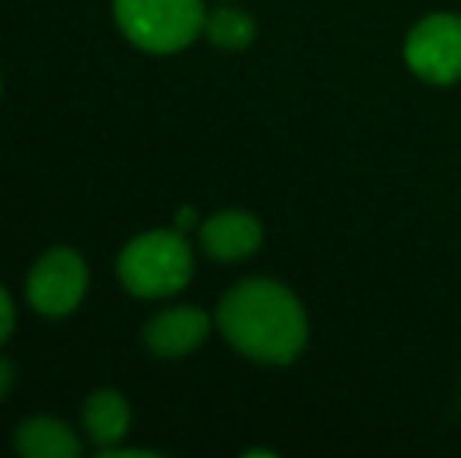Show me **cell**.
Listing matches in <instances>:
<instances>
[{
  "mask_svg": "<svg viewBox=\"0 0 461 458\" xmlns=\"http://www.w3.org/2000/svg\"><path fill=\"white\" fill-rule=\"evenodd\" d=\"M13 324H16V311H13V299L4 286H0V343H6L13 333Z\"/></svg>",
  "mask_w": 461,
  "mask_h": 458,
  "instance_id": "8fae6325",
  "label": "cell"
},
{
  "mask_svg": "<svg viewBox=\"0 0 461 458\" xmlns=\"http://www.w3.org/2000/svg\"><path fill=\"white\" fill-rule=\"evenodd\" d=\"M264 242V227L245 211H220L201 227V248L213 261H245Z\"/></svg>",
  "mask_w": 461,
  "mask_h": 458,
  "instance_id": "52a82bcc",
  "label": "cell"
},
{
  "mask_svg": "<svg viewBox=\"0 0 461 458\" xmlns=\"http://www.w3.org/2000/svg\"><path fill=\"white\" fill-rule=\"evenodd\" d=\"M13 380H16V367H13V361L0 358V399L13 390Z\"/></svg>",
  "mask_w": 461,
  "mask_h": 458,
  "instance_id": "7c38bea8",
  "label": "cell"
},
{
  "mask_svg": "<svg viewBox=\"0 0 461 458\" xmlns=\"http://www.w3.org/2000/svg\"><path fill=\"white\" fill-rule=\"evenodd\" d=\"M217 324L226 343L261 364H289L308 343V318L298 299L276 280H245L223 295Z\"/></svg>",
  "mask_w": 461,
  "mask_h": 458,
  "instance_id": "6da1fadb",
  "label": "cell"
},
{
  "mask_svg": "<svg viewBox=\"0 0 461 458\" xmlns=\"http://www.w3.org/2000/svg\"><path fill=\"white\" fill-rule=\"evenodd\" d=\"M204 35L213 48L223 50H242L255 41L258 25L255 19L245 10H236V6H220V10L207 13L204 19Z\"/></svg>",
  "mask_w": 461,
  "mask_h": 458,
  "instance_id": "30bf717a",
  "label": "cell"
},
{
  "mask_svg": "<svg viewBox=\"0 0 461 458\" xmlns=\"http://www.w3.org/2000/svg\"><path fill=\"white\" fill-rule=\"evenodd\" d=\"M194 257L183 229H151L122 248L116 261L120 283L139 299H167L192 280Z\"/></svg>",
  "mask_w": 461,
  "mask_h": 458,
  "instance_id": "7a4b0ae2",
  "label": "cell"
},
{
  "mask_svg": "<svg viewBox=\"0 0 461 458\" xmlns=\"http://www.w3.org/2000/svg\"><path fill=\"white\" fill-rule=\"evenodd\" d=\"M211 333V318L201 308L179 305L154 314L145 324V343L160 358H183L194 352Z\"/></svg>",
  "mask_w": 461,
  "mask_h": 458,
  "instance_id": "8992f818",
  "label": "cell"
},
{
  "mask_svg": "<svg viewBox=\"0 0 461 458\" xmlns=\"http://www.w3.org/2000/svg\"><path fill=\"white\" fill-rule=\"evenodd\" d=\"M13 446L25 458H79L82 443L67 424L57 418H32V421L19 424Z\"/></svg>",
  "mask_w": 461,
  "mask_h": 458,
  "instance_id": "ba28073f",
  "label": "cell"
},
{
  "mask_svg": "<svg viewBox=\"0 0 461 458\" xmlns=\"http://www.w3.org/2000/svg\"><path fill=\"white\" fill-rule=\"evenodd\" d=\"M129 402L113 390H101L95 396H88L86 409H82V424H86V434L92 436L95 446L110 449L120 446L122 436L129 434Z\"/></svg>",
  "mask_w": 461,
  "mask_h": 458,
  "instance_id": "9c48e42d",
  "label": "cell"
},
{
  "mask_svg": "<svg viewBox=\"0 0 461 458\" xmlns=\"http://www.w3.org/2000/svg\"><path fill=\"white\" fill-rule=\"evenodd\" d=\"M405 60L424 82L452 85L461 79V19L452 13L420 19L405 41Z\"/></svg>",
  "mask_w": 461,
  "mask_h": 458,
  "instance_id": "5b68a950",
  "label": "cell"
},
{
  "mask_svg": "<svg viewBox=\"0 0 461 458\" xmlns=\"http://www.w3.org/2000/svg\"><path fill=\"white\" fill-rule=\"evenodd\" d=\"M188 227H194V208L179 211V229H188Z\"/></svg>",
  "mask_w": 461,
  "mask_h": 458,
  "instance_id": "4fadbf2b",
  "label": "cell"
},
{
  "mask_svg": "<svg viewBox=\"0 0 461 458\" xmlns=\"http://www.w3.org/2000/svg\"><path fill=\"white\" fill-rule=\"evenodd\" d=\"M120 31L148 54H176L204 35L201 0H113Z\"/></svg>",
  "mask_w": 461,
  "mask_h": 458,
  "instance_id": "3957f363",
  "label": "cell"
},
{
  "mask_svg": "<svg viewBox=\"0 0 461 458\" xmlns=\"http://www.w3.org/2000/svg\"><path fill=\"white\" fill-rule=\"evenodd\" d=\"M88 289V267L73 248H50L32 267L25 295L44 318H67L82 305Z\"/></svg>",
  "mask_w": 461,
  "mask_h": 458,
  "instance_id": "277c9868",
  "label": "cell"
}]
</instances>
